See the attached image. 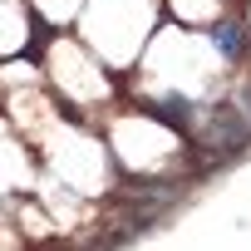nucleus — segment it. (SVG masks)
Returning <instances> with one entry per match:
<instances>
[{
  "label": "nucleus",
  "instance_id": "f257e3e1",
  "mask_svg": "<svg viewBox=\"0 0 251 251\" xmlns=\"http://www.w3.org/2000/svg\"><path fill=\"white\" fill-rule=\"evenodd\" d=\"M212 45H217L226 59H236V54H241V30H236V25H217V30H212Z\"/></svg>",
  "mask_w": 251,
  "mask_h": 251
},
{
  "label": "nucleus",
  "instance_id": "f03ea898",
  "mask_svg": "<svg viewBox=\"0 0 251 251\" xmlns=\"http://www.w3.org/2000/svg\"><path fill=\"white\" fill-rule=\"evenodd\" d=\"M246 118H251V89H246Z\"/></svg>",
  "mask_w": 251,
  "mask_h": 251
}]
</instances>
